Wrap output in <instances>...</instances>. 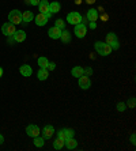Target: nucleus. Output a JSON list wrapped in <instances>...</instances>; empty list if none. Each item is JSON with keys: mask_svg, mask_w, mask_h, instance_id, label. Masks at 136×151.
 <instances>
[{"mask_svg": "<svg viewBox=\"0 0 136 151\" xmlns=\"http://www.w3.org/2000/svg\"><path fill=\"white\" fill-rule=\"evenodd\" d=\"M64 146H65L68 150H73V148L78 147V142L73 139V137H68V139H65L64 140Z\"/></svg>", "mask_w": 136, "mask_h": 151, "instance_id": "2eb2a0df", "label": "nucleus"}, {"mask_svg": "<svg viewBox=\"0 0 136 151\" xmlns=\"http://www.w3.org/2000/svg\"><path fill=\"white\" fill-rule=\"evenodd\" d=\"M38 65H40V68H46L48 67V63H49V60L46 59V57H38Z\"/></svg>", "mask_w": 136, "mask_h": 151, "instance_id": "b1692460", "label": "nucleus"}, {"mask_svg": "<svg viewBox=\"0 0 136 151\" xmlns=\"http://www.w3.org/2000/svg\"><path fill=\"white\" fill-rule=\"evenodd\" d=\"M87 3H90V4H91V3H94V0H87Z\"/></svg>", "mask_w": 136, "mask_h": 151, "instance_id": "e433bc0d", "label": "nucleus"}, {"mask_svg": "<svg viewBox=\"0 0 136 151\" xmlns=\"http://www.w3.org/2000/svg\"><path fill=\"white\" fill-rule=\"evenodd\" d=\"M1 76H3V68L0 67V78H1Z\"/></svg>", "mask_w": 136, "mask_h": 151, "instance_id": "c9c22d12", "label": "nucleus"}, {"mask_svg": "<svg viewBox=\"0 0 136 151\" xmlns=\"http://www.w3.org/2000/svg\"><path fill=\"white\" fill-rule=\"evenodd\" d=\"M8 21H10L11 23H14V25L22 23V12L19 10L10 11V14H8Z\"/></svg>", "mask_w": 136, "mask_h": 151, "instance_id": "7ed1b4c3", "label": "nucleus"}, {"mask_svg": "<svg viewBox=\"0 0 136 151\" xmlns=\"http://www.w3.org/2000/svg\"><path fill=\"white\" fill-rule=\"evenodd\" d=\"M12 38H14V42H23L26 40V33L23 30H17L12 35Z\"/></svg>", "mask_w": 136, "mask_h": 151, "instance_id": "f8f14e48", "label": "nucleus"}, {"mask_svg": "<svg viewBox=\"0 0 136 151\" xmlns=\"http://www.w3.org/2000/svg\"><path fill=\"white\" fill-rule=\"evenodd\" d=\"M57 137H59V139H61V140H65V136H64L63 129H60L59 132H57Z\"/></svg>", "mask_w": 136, "mask_h": 151, "instance_id": "c756f323", "label": "nucleus"}, {"mask_svg": "<svg viewBox=\"0 0 136 151\" xmlns=\"http://www.w3.org/2000/svg\"><path fill=\"white\" fill-rule=\"evenodd\" d=\"M97 27V23L95 22H90V29H95Z\"/></svg>", "mask_w": 136, "mask_h": 151, "instance_id": "473e14b6", "label": "nucleus"}, {"mask_svg": "<svg viewBox=\"0 0 136 151\" xmlns=\"http://www.w3.org/2000/svg\"><path fill=\"white\" fill-rule=\"evenodd\" d=\"M19 72H21L22 76H32L33 70H32V67H30V65L23 64V65H21V68H19Z\"/></svg>", "mask_w": 136, "mask_h": 151, "instance_id": "4468645a", "label": "nucleus"}, {"mask_svg": "<svg viewBox=\"0 0 136 151\" xmlns=\"http://www.w3.org/2000/svg\"><path fill=\"white\" fill-rule=\"evenodd\" d=\"M33 19H34V15H33L32 11H23V12H22V23L32 22Z\"/></svg>", "mask_w": 136, "mask_h": 151, "instance_id": "f3484780", "label": "nucleus"}, {"mask_svg": "<svg viewBox=\"0 0 136 151\" xmlns=\"http://www.w3.org/2000/svg\"><path fill=\"white\" fill-rule=\"evenodd\" d=\"M26 3H30L32 6H38V3H40V0H26Z\"/></svg>", "mask_w": 136, "mask_h": 151, "instance_id": "7c9ffc66", "label": "nucleus"}, {"mask_svg": "<svg viewBox=\"0 0 136 151\" xmlns=\"http://www.w3.org/2000/svg\"><path fill=\"white\" fill-rule=\"evenodd\" d=\"M63 147H64V140H61V139L57 137L56 140L53 142V148H55V150H61Z\"/></svg>", "mask_w": 136, "mask_h": 151, "instance_id": "5701e85b", "label": "nucleus"}, {"mask_svg": "<svg viewBox=\"0 0 136 151\" xmlns=\"http://www.w3.org/2000/svg\"><path fill=\"white\" fill-rule=\"evenodd\" d=\"M117 41V35L114 34V33H109L108 35H106V44H109V45H112L113 42Z\"/></svg>", "mask_w": 136, "mask_h": 151, "instance_id": "4be33fe9", "label": "nucleus"}, {"mask_svg": "<svg viewBox=\"0 0 136 151\" xmlns=\"http://www.w3.org/2000/svg\"><path fill=\"white\" fill-rule=\"evenodd\" d=\"M75 35H76L78 38H83L84 35L87 34V26L84 25L83 22L79 23V25H75V30H73Z\"/></svg>", "mask_w": 136, "mask_h": 151, "instance_id": "423d86ee", "label": "nucleus"}, {"mask_svg": "<svg viewBox=\"0 0 136 151\" xmlns=\"http://www.w3.org/2000/svg\"><path fill=\"white\" fill-rule=\"evenodd\" d=\"M55 26L59 27V29H61V30H64V29H65V22H64L63 19H57L56 23H55Z\"/></svg>", "mask_w": 136, "mask_h": 151, "instance_id": "a878e982", "label": "nucleus"}, {"mask_svg": "<svg viewBox=\"0 0 136 151\" xmlns=\"http://www.w3.org/2000/svg\"><path fill=\"white\" fill-rule=\"evenodd\" d=\"M94 48L95 50H97L98 55H101V56H108V55H110V52H112V48H110V45L109 44H106V42H102V41H97L94 44Z\"/></svg>", "mask_w": 136, "mask_h": 151, "instance_id": "f257e3e1", "label": "nucleus"}, {"mask_svg": "<svg viewBox=\"0 0 136 151\" xmlns=\"http://www.w3.org/2000/svg\"><path fill=\"white\" fill-rule=\"evenodd\" d=\"M17 32V29H15V25L14 23H11V22H6L3 26H1V33L4 35H7V37H11V35H14V33Z\"/></svg>", "mask_w": 136, "mask_h": 151, "instance_id": "20e7f679", "label": "nucleus"}, {"mask_svg": "<svg viewBox=\"0 0 136 151\" xmlns=\"http://www.w3.org/2000/svg\"><path fill=\"white\" fill-rule=\"evenodd\" d=\"M60 40L64 42V44H68V42L71 41V33L68 32V30H61V35H60Z\"/></svg>", "mask_w": 136, "mask_h": 151, "instance_id": "6ab92c4d", "label": "nucleus"}, {"mask_svg": "<svg viewBox=\"0 0 136 151\" xmlns=\"http://www.w3.org/2000/svg\"><path fill=\"white\" fill-rule=\"evenodd\" d=\"M55 68H56V64L53 63V61H52V63H48V67H46V70H48V71H53Z\"/></svg>", "mask_w": 136, "mask_h": 151, "instance_id": "c85d7f7f", "label": "nucleus"}, {"mask_svg": "<svg viewBox=\"0 0 136 151\" xmlns=\"http://www.w3.org/2000/svg\"><path fill=\"white\" fill-rule=\"evenodd\" d=\"M86 19H87V21H90V22H97V19H98V11L95 10V8H90V10L87 11Z\"/></svg>", "mask_w": 136, "mask_h": 151, "instance_id": "ddd939ff", "label": "nucleus"}, {"mask_svg": "<svg viewBox=\"0 0 136 151\" xmlns=\"http://www.w3.org/2000/svg\"><path fill=\"white\" fill-rule=\"evenodd\" d=\"M131 143H132V144L136 143V142H135V134H132V136H131Z\"/></svg>", "mask_w": 136, "mask_h": 151, "instance_id": "72a5a7b5", "label": "nucleus"}, {"mask_svg": "<svg viewBox=\"0 0 136 151\" xmlns=\"http://www.w3.org/2000/svg\"><path fill=\"white\" fill-rule=\"evenodd\" d=\"M3 142H4V137H3V135L0 134V144H3Z\"/></svg>", "mask_w": 136, "mask_h": 151, "instance_id": "f704fd0d", "label": "nucleus"}, {"mask_svg": "<svg viewBox=\"0 0 136 151\" xmlns=\"http://www.w3.org/2000/svg\"><path fill=\"white\" fill-rule=\"evenodd\" d=\"M83 75H86V76H91V75H93V70H91L90 67L84 68V70H83Z\"/></svg>", "mask_w": 136, "mask_h": 151, "instance_id": "cd10ccee", "label": "nucleus"}, {"mask_svg": "<svg viewBox=\"0 0 136 151\" xmlns=\"http://www.w3.org/2000/svg\"><path fill=\"white\" fill-rule=\"evenodd\" d=\"M128 108H135V98H131V101L128 102Z\"/></svg>", "mask_w": 136, "mask_h": 151, "instance_id": "2f4dec72", "label": "nucleus"}, {"mask_svg": "<svg viewBox=\"0 0 136 151\" xmlns=\"http://www.w3.org/2000/svg\"><path fill=\"white\" fill-rule=\"evenodd\" d=\"M79 81H78V83H79V87L80 88H83V90H87V88H90L91 86V81H90V78L86 76V75H82V76L78 78Z\"/></svg>", "mask_w": 136, "mask_h": 151, "instance_id": "6e6552de", "label": "nucleus"}, {"mask_svg": "<svg viewBox=\"0 0 136 151\" xmlns=\"http://www.w3.org/2000/svg\"><path fill=\"white\" fill-rule=\"evenodd\" d=\"M67 22H68L70 25L75 26V25H79V23H82V22H83V18H82V15H80L79 12H76V11H72V12H70V14L67 15Z\"/></svg>", "mask_w": 136, "mask_h": 151, "instance_id": "f03ea898", "label": "nucleus"}, {"mask_svg": "<svg viewBox=\"0 0 136 151\" xmlns=\"http://www.w3.org/2000/svg\"><path fill=\"white\" fill-rule=\"evenodd\" d=\"M63 132H64L65 139H68V137H73V135H75V131H73L72 128H64Z\"/></svg>", "mask_w": 136, "mask_h": 151, "instance_id": "393cba45", "label": "nucleus"}, {"mask_svg": "<svg viewBox=\"0 0 136 151\" xmlns=\"http://www.w3.org/2000/svg\"><path fill=\"white\" fill-rule=\"evenodd\" d=\"M41 134V129H40L38 125H35V124H30V125L26 127V135L30 137H35V136H40Z\"/></svg>", "mask_w": 136, "mask_h": 151, "instance_id": "39448f33", "label": "nucleus"}, {"mask_svg": "<svg viewBox=\"0 0 136 151\" xmlns=\"http://www.w3.org/2000/svg\"><path fill=\"white\" fill-rule=\"evenodd\" d=\"M71 75H72L73 78H79L83 75V68L79 67V65H76V67H73L72 70H71Z\"/></svg>", "mask_w": 136, "mask_h": 151, "instance_id": "aec40b11", "label": "nucleus"}, {"mask_svg": "<svg viewBox=\"0 0 136 151\" xmlns=\"http://www.w3.org/2000/svg\"><path fill=\"white\" fill-rule=\"evenodd\" d=\"M34 139V146L35 147H38V148H41V147H44V144H45V139L44 137H40V136H35V137H33Z\"/></svg>", "mask_w": 136, "mask_h": 151, "instance_id": "412c9836", "label": "nucleus"}, {"mask_svg": "<svg viewBox=\"0 0 136 151\" xmlns=\"http://www.w3.org/2000/svg\"><path fill=\"white\" fill-rule=\"evenodd\" d=\"M38 8H40V12H41V14H45L48 18L52 17V12L49 11V1L48 0H40Z\"/></svg>", "mask_w": 136, "mask_h": 151, "instance_id": "0eeeda50", "label": "nucleus"}, {"mask_svg": "<svg viewBox=\"0 0 136 151\" xmlns=\"http://www.w3.org/2000/svg\"><path fill=\"white\" fill-rule=\"evenodd\" d=\"M49 76V71L46 68H40V71L37 72V78L38 81H46Z\"/></svg>", "mask_w": 136, "mask_h": 151, "instance_id": "a211bd4d", "label": "nucleus"}, {"mask_svg": "<svg viewBox=\"0 0 136 151\" xmlns=\"http://www.w3.org/2000/svg\"><path fill=\"white\" fill-rule=\"evenodd\" d=\"M34 21H35V25L37 26H45L46 23H48L49 18L46 17L45 14H41V12H40L37 17H34Z\"/></svg>", "mask_w": 136, "mask_h": 151, "instance_id": "9b49d317", "label": "nucleus"}, {"mask_svg": "<svg viewBox=\"0 0 136 151\" xmlns=\"http://www.w3.org/2000/svg\"><path fill=\"white\" fill-rule=\"evenodd\" d=\"M41 134H42L44 139H52V136L55 135V128H53L52 125H45L42 128Z\"/></svg>", "mask_w": 136, "mask_h": 151, "instance_id": "1a4fd4ad", "label": "nucleus"}, {"mask_svg": "<svg viewBox=\"0 0 136 151\" xmlns=\"http://www.w3.org/2000/svg\"><path fill=\"white\" fill-rule=\"evenodd\" d=\"M49 11L52 12V14H57L61 11V4L59 1H52V3H49Z\"/></svg>", "mask_w": 136, "mask_h": 151, "instance_id": "dca6fc26", "label": "nucleus"}, {"mask_svg": "<svg viewBox=\"0 0 136 151\" xmlns=\"http://www.w3.org/2000/svg\"><path fill=\"white\" fill-rule=\"evenodd\" d=\"M125 109H127V104H124V102H119L117 104V110L119 112H124Z\"/></svg>", "mask_w": 136, "mask_h": 151, "instance_id": "bb28decb", "label": "nucleus"}, {"mask_svg": "<svg viewBox=\"0 0 136 151\" xmlns=\"http://www.w3.org/2000/svg\"><path fill=\"white\" fill-rule=\"evenodd\" d=\"M48 35L50 37L52 40H60V35H61V29L53 26L48 30Z\"/></svg>", "mask_w": 136, "mask_h": 151, "instance_id": "9d476101", "label": "nucleus"}]
</instances>
